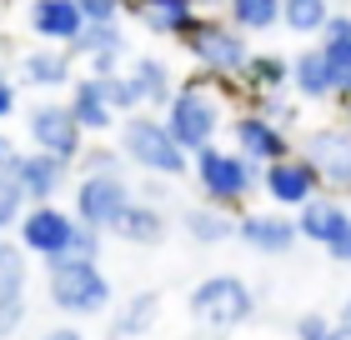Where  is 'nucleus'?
<instances>
[{
  "label": "nucleus",
  "instance_id": "f257e3e1",
  "mask_svg": "<svg viewBox=\"0 0 351 340\" xmlns=\"http://www.w3.org/2000/svg\"><path fill=\"white\" fill-rule=\"evenodd\" d=\"M236 86H226V80H211V75H186V80H176V90H171V101L161 110V120H166V131L171 140L181 145L186 155H196L206 151V145H216L221 131H226V120H231V110H236Z\"/></svg>",
  "mask_w": 351,
  "mask_h": 340
},
{
  "label": "nucleus",
  "instance_id": "a878e982",
  "mask_svg": "<svg viewBox=\"0 0 351 340\" xmlns=\"http://www.w3.org/2000/svg\"><path fill=\"white\" fill-rule=\"evenodd\" d=\"M181 231L196 240V246H226V240L236 235V215L201 200V205H186L181 210Z\"/></svg>",
  "mask_w": 351,
  "mask_h": 340
},
{
  "label": "nucleus",
  "instance_id": "f8f14e48",
  "mask_svg": "<svg viewBox=\"0 0 351 340\" xmlns=\"http://www.w3.org/2000/svg\"><path fill=\"white\" fill-rule=\"evenodd\" d=\"M261 196L271 200V210L296 215L306 200L322 196V181L311 175V166H306L301 155H286V160H271V166H261Z\"/></svg>",
  "mask_w": 351,
  "mask_h": 340
},
{
  "label": "nucleus",
  "instance_id": "dca6fc26",
  "mask_svg": "<svg viewBox=\"0 0 351 340\" xmlns=\"http://www.w3.org/2000/svg\"><path fill=\"white\" fill-rule=\"evenodd\" d=\"M71 60H86V75H116L125 70V36H121V21L116 25H86L75 45H66Z\"/></svg>",
  "mask_w": 351,
  "mask_h": 340
},
{
  "label": "nucleus",
  "instance_id": "39448f33",
  "mask_svg": "<svg viewBox=\"0 0 351 340\" xmlns=\"http://www.w3.org/2000/svg\"><path fill=\"white\" fill-rule=\"evenodd\" d=\"M181 45L191 51V60L201 66V75L211 80H226V86H236L251 60V40L241 36V30H231L221 15H196L191 21V30L181 36Z\"/></svg>",
  "mask_w": 351,
  "mask_h": 340
},
{
  "label": "nucleus",
  "instance_id": "1a4fd4ad",
  "mask_svg": "<svg viewBox=\"0 0 351 340\" xmlns=\"http://www.w3.org/2000/svg\"><path fill=\"white\" fill-rule=\"evenodd\" d=\"M25 135H30V151L56 155V160H66V166H75L81 151H86V135H81V125L71 120L66 101H36L25 110Z\"/></svg>",
  "mask_w": 351,
  "mask_h": 340
},
{
  "label": "nucleus",
  "instance_id": "5701e85b",
  "mask_svg": "<svg viewBox=\"0 0 351 340\" xmlns=\"http://www.w3.org/2000/svg\"><path fill=\"white\" fill-rule=\"evenodd\" d=\"M116 235L125 240V246H141V250H156V246H166V235H171V215L161 205H151V200H131L125 205V215L116 225Z\"/></svg>",
  "mask_w": 351,
  "mask_h": 340
},
{
  "label": "nucleus",
  "instance_id": "f704fd0d",
  "mask_svg": "<svg viewBox=\"0 0 351 340\" xmlns=\"http://www.w3.org/2000/svg\"><path fill=\"white\" fill-rule=\"evenodd\" d=\"M25 215V200H21V190H15V181L10 175H0V235L10 231L15 220Z\"/></svg>",
  "mask_w": 351,
  "mask_h": 340
},
{
  "label": "nucleus",
  "instance_id": "aec40b11",
  "mask_svg": "<svg viewBox=\"0 0 351 340\" xmlns=\"http://www.w3.org/2000/svg\"><path fill=\"white\" fill-rule=\"evenodd\" d=\"M125 10H131L156 40H181L191 30V21H196V5H191V0H125Z\"/></svg>",
  "mask_w": 351,
  "mask_h": 340
},
{
  "label": "nucleus",
  "instance_id": "cd10ccee",
  "mask_svg": "<svg viewBox=\"0 0 351 340\" xmlns=\"http://www.w3.org/2000/svg\"><path fill=\"white\" fill-rule=\"evenodd\" d=\"M30 290V255L15 240H0V305H25Z\"/></svg>",
  "mask_w": 351,
  "mask_h": 340
},
{
  "label": "nucleus",
  "instance_id": "72a5a7b5",
  "mask_svg": "<svg viewBox=\"0 0 351 340\" xmlns=\"http://www.w3.org/2000/svg\"><path fill=\"white\" fill-rule=\"evenodd\" d=\"M75 10H81L86 25H116L121 10H125V0H75Z\"/></svg>",
  "mask_w": 351,
  "mask_h": 340
},
{
  "label": "nucleus",
  "instance_id": "7ed1b4c3",
  "mask_svg": "<svg viewBox=\"0 0 351 340\" xmlns=\"http://www.w3.org/2000/svg\"><path fill=\"white\" fill-rule=\"evenodd\" d=\"M191 175H196V185H201V196L206 205H216V210H241L251 196L261 190V166H251V160H241L231 151V145H206V151L191 155Z\"/></svg>",
  "mask_w": 351,
  "mask_h": 340
},
{
  "label": "nucleus",
  "instance_id": "c9c22d12",
  "mask_svg": "<svg viewBox=\"0 0 351 340\" xmlns=\"http://www.w3.org/2000/svg\"><path fill=\"white\" fill-rule=\"evenodd\" d=\"M296 340H331V315L322 311H306V315H296Z\"/></svg>",
  "mask_w": 351,
  "mask_h": 340
},
{
  "label": "nucleus",
  "instance_id": "4468645a",
  "mask_svg": "<svg viewBox=\"0 0 351 340\" xmlns=\"http://www.w3.org/2000/svg\"><path fill=\"white\" fill-rule=\"evenodd\" d=\"M10 181H15V190H21L25 205H56V196L71 185V166H66V160H56V155L25 151L21 160H15Z\"/></svg>",
  "mask_w": 351,
  "mask_h": 340
},
{
  "label": "nucleus",
  "instance_id": "423d86ee",
  "mask_svg": "<svg viewBox=\"0 0 351 340\" xmlns=\"http://www.w3.org/2000/svg\"><path fill=\"white\" fill-rule=\"evenodd\" d=\"M45 296H51L60 315L86 320L110 305V280H106L101 261H66L60 255V261H45Z\"/></svg>",
  "mask_w": 351,
  "mask_h": 340
},
{
  "label": "nucleus",
  "instance_id": "37998d69",
  "mask_svg": "<svg viewBox=\"0 0 351 340\" xmlns=\"http://www.w3.org/2000/svg\"><path fill=\"white\" fill-rule=\"evenodd\" d=\"M191 5H196V15H221V5H226V0H191Z\"/></svg>",
  "mask_w": 351,
  "mask_h": 340
},
{
  "label": "nucleus",
  "instance_id": "9b49d317",
  "mask_svg": "<svg viewBox=\"0 0 351 340\" xmlns=\"http://www.w3.org/2000/svg\"><path fill=\"white\" fill-rule=\"evenodd\" d=\"M226 131H231V151L251 160V166H271V160H286V155H296V140L276 131L271 120H261L251 105L241 110H231V120H226Z\"/></svg>",
  "mask_w": 351,
  "mask_h": 340
},
{
  "label": "nucleus",
  "instance_id": "393cba45",
  "mask_svg": "<svg viewBox=\"0 0 351 340\" xmlns=\"http://www.w3.org/2000/svg\"><path fill=\"white\" fill-rule=\"evenodd\" d=\"M291 95L296 101H331V66L316 45L291 55Z\"/></svg>",
  "mask_w": 351,
  "mask_h": 340
},
{
  "label": "nucleus",
  "instance_id": "58836bf2",
  "mask_svg": "<svg viewBox=\"0 0 351 340\" xmlns=\"http://www.w3.org/2000/svg\"><path fill=\"white\" fill-rule=\"evenodd\" d=\"M25 320V305H0V340H10Z\"/></svg>",
  "mask_w": 351,
  "mask_h": 340
},
{
  "label": "nucleus",
  "instance_id": "ddd939ff",
  "mask_svg": "<svg viewBox=\"0 0 351 340\" xmlns=\"http://www.w3.org/2000/svg\"><path fill=\"white\" fill-rule=\"evenodd\" d=\"M236 240H241L246 250L256 255H291L296 250V220L286 215V210H241L236 215Z\"/></svg>",
  "mask_w": 351,
  "mask_h": 340
},
{
  "label": "nucleus",
  "instance_id": "9d476101",
  "mask_svg": "<svg viewBox=\"0 0 351 340\" xmlns=\"http://www.w3.org/2000/svg\"><path fill=\"white\" fill-rule=\"evenodd\" d=\"M15 246L25 255H36V261H60V255L71 250V235H75V215L66 205H25V215L15 220Z\"/></svg>",
  "mask_w": 351,
  "mask_h": 340
},
{
  "label": "nucleus",
  "instance_id": "b1692460",
  "mask_svg": "<svg viewBox=\"0 0 351 340\" xmlns=\"http://www.w3.org/2000/svg\"><path fill=\"white\" fill-rule=\"evenodd\" d=\"M156 320H161V290H136L110 320V340H141L156 330Z\"/></svg>",
  "mask_w": 351,
  "mask_h": 340
},
{
  "label": "nucleus",
  "instance_id": "e433bc0d",
  "mask_svg": "<svg viewBox=\"0 0 351 340\" xmlns=\"http://www.w3.org/2000/svg\"><path fill=\"white\" fill-rule=\"evenodd\" d=\"M21 110V86H15L10 70H0V120H10Z\"/></svg>",
  "mask_w": 351,
  "mask_h": 340
},
{
  "label": "nucleus",
  "instance_id": "4be33fe9",
  "mask_svg": "<svg viewBox=\"0 0 351 340\" xmlns=\"http://www.w3.org/2000/svg\"><path fill=\"white\" fill-rule=\"evenodd\" d=\"M125 75H131V86L141 95V110H151V116H161L171 90H176V75L161 55H131L125 60Z\"/></svg>",
  "mask_w": 351,
  "mask_h": 340
},
{
  "label": "nucleus",
  "instance_id": "bb28decb",
  "mask_svg": "<svg viewBox=\"0 0 351 340\" xmlns=\"http://www.w3.org/2000/svg\"><path fill=\"white\" fill-rule=\"evenodd\" d=\"M221 21L231 30H241V36H266V30L281 25V0H226L221 5Z\"/></svg>",
  "mask_w": 351,
  "mask_h": 340
},
{
  "label": "nucleus",
  "instance_id": "c03bdc74",
  "mask_svg": "<svg viewBox=\"0 0 351 340\" xmlns=\"http://www.w3.org/2000/svg\"><path fill=\"white\" fill-rule=\"evenodd\" d=\"M341 125L351 131V101H341Z\"/></svg>",
  "mask_w": 351,
  "mask_h": 340
},
{
  "label": "nucleus",
  "instance_id": "4c0bfd02",
  "mask_svg": "<svg viewBox=\"0 0 351 340\" xmlns=\"http://www.w3.org/2000/svg\"><path fill=\"white\" fill-rule=\"evenodd\" d=\"M21 155H25V151H21V140L0 131V175H10V170H15V160H21Z\"/></svg>",
  "mask_w": 351,
  "mask_h": 340
},
{
  "label": "nucleus",
  "instance_id": "f03ea898",
  "mask_svg": "<svg viewBox=\"0 0 351 340\" xmlns=\"http://www.w3.org/2000/svg\"><path fill=\"white\" fill-rule=\"evenodd\" d=\"M116 151H121L125 166L146 170L151 181H181V175L191 170V155L171 140L166 120L151 116V110L121 116V125H116Z\"/></svg>",
  "mask_w": 351,
  "mask_h": 340
},
{
  "label": "nucleus",
  "instance_id": "a211bd4d",
  "mask_svg": "<svg viewBox=\"0 0 351 340\" xmlns=\"http://www.w3.org/2000/svg\"><path fill=\"white\" fill-rule=\"evenodd\" d=\"M25 21H30V36L45 40V45H75V36L86 30L81 10H75V0H30L25 5Z\"/></svg>",
  "mask_w": 351,
  "mask_h": 340
},
{
  "label": "nucleus",
  "instance_id": "6ab92c4d",
  "mask_svg": "<svg viewBox=\"0 0 351 340\" xmlns=\"http://www.w3.org/2000/svg\"><path fill=\"white\" fill-rule=\"evenodd\" d=\"M66 110H71V120L81 125V135H110L116 131V110L106 105V95H101V80L95 75H75L71 80V95H66Z\"/></svg>",
  "mask_w": 351,
  "mask_h": 340
},
{
  "label": "nucleus",
  "instance_id": "412c9836",
  "mask_svg": "<svg viewBox=\"0 0 351 340\" xmlns=\"http://www.w3.org/2000/svg\"><path fill=\"white\" fill-rule=\"evenodd\" d=\"M236 90H241L246 101H261V95H281V90H291V55L251 51L241 80H236Z\"/></svg>",
  "mask_w": 351,
  "mask_h": 340
},
{
  "label": "nucleus",
  "instance_id": "c85d7f7f",
  "mask_svg": "<svg viewBox=\"0 0 351 340\" xmlns=\"http://www.w3.org/2000/svg\"><path fill=\"white\" fill-rule=\"evenodd\" d=\"M331 21V0H281V25L291 36H322Z\"/></svg>",
  "mask_w": 351,
  "mask_h": 340
},
{
  "label": "nucleus",
  "instance_id": "ea45409f",
  "mask_svg": "<svg viewBox=\"0 0 351 340\" xmlns=\"http://www.w3.org/2000/svg\"><path fill=\"white\" fill-rule=\"evenodd\" d=\"M326 255H331V261H341V265H351V225L341 231V240H337V246H326Z\"/></svg>",
  "mask_w": 351,
  "mask_h": 340
},
{
  "label": "nucleus",
  "instance_id": "6e6552de",
  "mask_svg": "<svg viewBox=\"0 0 351 340\" xmlns=\"http://www.w3.org/2000/svg\"><path fill=\"white\" fill-rule=\"evenodd\" d=\"M131 200H136V190L125 185V175H75L71 215H75V225H86L95 235H116Z\"/></svg>",
  "mask_w": 351,
  "mask_h": 340
},
{
  "label": "nucleus",
  "instance_id": "20e7f679",
  "mask_svg": "<svg viewBox=\"0 0 351 340\" xmlns=\"http://www.w3.org/2000/svg\"><path fill=\"white\" fill-rule=\"evenodd\" d=\"M186 315L196 320L201 330H236L256 315V290H251L236 270H216L186 296Z\"/></svg>",
  "mask_w": 351,
  "mask_h": 340
},
{
  "label": "nucleus",
  "instance_id": "2f4dec72",
  "mask_svg": "<svg viewBox=\"0 0 351 340\" xmlns=\"http://www.w3.org/2000/svg\"><path fill=\"white\" fill-rule=\"evenodd\" d=\"M101 80V95H106V105L116 110V120L121 116H136L141 110V95H136V86H131V75L125 70H116V75H95Z\"/></svg>",
  "mask_w": 351,
  "mask_h": 340
},
{
  "label": "nucleus",
  "instance_id": "2eb2a0df",
  "mask_svg": "<svg viewBox=\"0 0 351 340\" xmlns=\"http://www.w3.org/2000/svg\"><path fill=\"white\" fill-rule=\"evenodd\" d=\"M15 86H30V90H71L75 80V60L71 51L60 45H30V51L15 55Z\"/></svg>",
  "mask_w": 351,
  "mask_h": 340
},
{
  "label": "nucleus",
  "instance_id": "c756f323",
  "mask_svg": "<svg viewBox=\"0 0 351 340\" xmlns=\"http://www.w3.org/2000/svg\"><path fill=\"white\" fill-rule=\"evenodd\" d=\"M316 51L326 55L331 70H346V66H351V15H346V10H331L326 30L316 36Z\"/></svg>",
  "mask_w": 351,
  "mask_h": 340
},
{
  "label": "nucleus",
  "instance_id": "79ce46f5",
  "mask_svg": "<svg viewBox=\"0 0 351 340\" xmlns=\"http://www.w3.org/2000/svg\"><path fill=\"white\" fill-rule=\"evenodd\" d=\"M331 326H337V330H341V335L351 340V296L341 300V315H337V320H331Z\"/></svg>",
  "mask_w": 351,
  "mask_h": 340
},
{
  "label": "nucleus",
  "instance_id": "a19ab883",
  "mask_svg": "<svg viewBox=\"0 0 351 340\" xmlns=\"http://www.w3.org/2000/svg\"><path fill=\"white\" fill-rule=\"evenodd\" d=\"M40 340H86V330H81V326H51Z\"/></svg>",
  "mask_w": 351,
  "mask_h": 340
},
{
  "label": "nucleus",
  "instance_id": "473e14b6",
  "mask_svg": "<svg viewBox=\"0 0 351 340\" xmlns=\"http://www.w3.org/2000/svg\"><path fill=\"white\" fill-rule=\"evenodd\" d=\"M121 166H125V160H121L116 145H86L81 160H75L81 175H121Z\"/></svg>",
  "mask_w": 351,
  "mask_h": 340
},
{
  "label": "nucleus",
  "instance_id": "f3484780",
  "mask_svg": "<svg viewBox=\"0 0 351 340\" xmlns=\"http://www.w3.org/2000/svg\"><path fill=\"white\" fill-rule=\"evenodd\" d=\"M291 220H296V235H301V240H311V246L326 250V246H337L341 231L351 225V205H346L341 196H326V190H322V196L306 200Z\"/></svg>",
  "mask_w": 351,
  "mask_h": 340
},
{
  "label": "nucleus",
  "instance_id": "7c9ffc66",
  "mask_svg": "<svg viewBox=\"0 0 351 340\" xmlns=\"http://www.w3.org/2000/svg\"><path fill=\"white\" fill-rule=\"evenodd\" d=\"M251 110H256L261 120H271L276 131L291 135L296 131V116H301V101H296L291 90H281V95H261V101H251Z\"/></svg>",
  "mask_w": 351,
  "mask_h": 340
},
{
  "label": "nucleus",
  "instance_id": "0eeeda50",
  "mask_svg": "<svg viewBox=\"0 0 351 340\" xmlns=\"http://www.w3.org/2000/svg\"><path fill=\"white\" fill-rule=\"evenodd\" d=\"M296 155L311 166V175L322 181L326 196H351V131L341 120L311 125V131L296 140Z\"/></svg>",
  "mask_w": 351,
  "mask_h": 340
}]
</instances>
